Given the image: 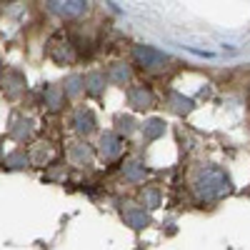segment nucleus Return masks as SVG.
<instances>
[{"instance_id":"nucleus-1","label":"nucleus","mask_w":250,"mask_h":250,"mask_svg":"<svg viewBox=\"0 0 250 250\" xmlns=\"http://www.w3.org/2000/svg\"><path fill=\"white\" fill-rule=\"evenodd\" d=\"M193 188H195V195L200 200H215V198H223L228 190H230V183H228L223 170H218V168H203L195 175Z\"/></svg>"},{"instance_id":"nucleus-2","label":"nucleus","mask_w":250,"mask_h":250,"mask_svg":"<svg viewBox=\"0 0 250 250\" xmlns=\"http://www.w3.org/2000/svg\"><path fill=\"white\" fill-rule=\"evenodd\" d=\"M48 5L60 18H78L85 13L88 0H48Z\"/></svg>"},{"instance_id":"nucleus-3","label":"nucleus","mask_w":250,"mask_h":250,"mask_svg":"<svg viewBox=\"0 0 250 250\" xmlns=\"http://www.w3.org/2000/svg\"><path fill=\"white\" fill-rule=\"evenodd\" d=\"M135 60L140 62L143 68H160V65H165V62H168V58H165L160 50L150 48V45L135 48Z\"/></svg>"},{"instance_id":"nucleus-4","label":"nucleus","mask_w":250,"mask_h":250,"mask_svg":"<svg viewBox=\"0 0 250 250\" xmlns=\"http://www.w3.org/2000/svg\"><path fill=\"white\" fill-rule=\"evenodd\" d=\"M248 103H250V90H248Z\"/></svg>"}]
</instances>
